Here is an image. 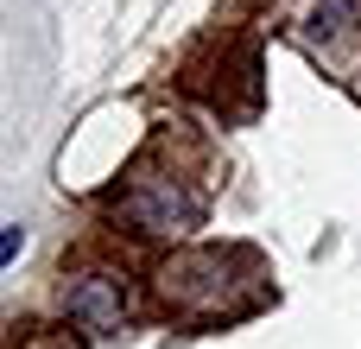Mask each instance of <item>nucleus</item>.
<instances>
[{"label":"nucleus","mask_w":361,"mask_h":349,"mask_svg":"<svg viewBox=\"0 0 361 349\" xmlns=\"http://www.w3.org/2000/svg\"><path fill=\"white\" fill-rule=\"evenodd\" d=\"M121 216H127L133 229H146V235H184V229L203 216V203L184 197L171 178H146V184H133V191L121 197Z\"/></svg>","instance_id":"f257e3e1"},{"label":"nucleus","mask_w":361,"mask_h":349,"mask_svg":"<svg viewBox=\"0 0 361 349\" xmlns=\"http://www.w3.org/2000/svg\"><path fill=\"white\" fill-rule=\"evenodd\" d=\"M63 312L82 324V331H121L127 324V286L114 280V273H82L76 286H70V299H63Z\"/></svg>","instance_id":"f03ea898"},{"label":"nucleus","mask_w":361,"mask_h":349,"mask_svg":"<svg viewBox=\"0 0 361 349\" xmlns=\"http://www.w3.org/2000/svg\"><path fill=\"white\" fill-rule=\"evenodd\" d=\"M19 248H25V229H19V223H6V235H0V267H13V261H19Z\"/></svg>","instance_id":"20e7f679"},{"label":"nucleus","mask_w":361,"mask_h":349,"mask_svg":"<svg viewBox=\"0 0 361 349\" xmlns=\"http://www.w3.org/2000/svg\"><path fill=\"white\" fill-rule=\"evenodd\" d=\"M349 25H361V0H317V13H311V32L317 38H336Z\"/></svg>","instance_id":"7ed1b4c3"}]
</instances>
